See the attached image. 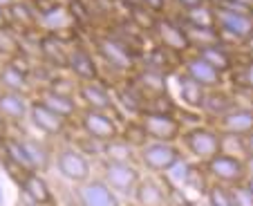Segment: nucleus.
I'll use <instances>...</instances> for the list:
<instances>
[{
    "label": "nucleus",
    "mask_w": 253,
    "mask_h": 206,
    "mask_svg": "<svg viewBox=\"0 0 253 206\" xmlns=\"http://www.w3.org/2000/svg\"><path fill=\"white\" fill-rule=\"evenodd\" d=\"M92 49H94L96 58L112 67L119 74H134L139 70V61H141L143 52L128 41L119 39L117 34H92Z\"/></svg>",
    "instance_id": "f257e3e1"
},
{
    "label": "nucleus",
    "mask_w": 253,
    "mask_h": 206,
    "mask_svg": "<svg viewBox=\"0 0 253 206\" xmlns=\"http://www.w3.org/2000/svg\"><path fill=\"white\" fill-rule=\"evenodd\" d=\"M179 144L184 153H188L195 162L206 164L217 153H222V132H217L211 124L191 125V128H184Z\"/></svg>",
    "instance_id": "f03ea898"
},
{
    "label": "nucleus",
    "mask_w": 253,
    "mask_h": 206,
    "mask_svg": "<svg viewBox=\"0 0 253 206\" xmlns=\"http://www.w3.org/2000/svg\"><path fill=\"white\" fill-rule=\"evenodd\" d=\"M184 162V150L179 144L166 141H148L137 150V164L146 168L150 175H166Z\"/></svg>",
    "instance_id": "7ed1b4c3"
},
{
    "label": "nucleus",
    "mask_w": 253,
    "mask_h": 206,
    "mask_svg": "<svg viewBox=\"0 0 253 206\" xmlns=\"http://www.w3.org/2000/svg\"><path fill=\"white\" fill-rule=\"evenodd\" d=\"M150 34H153L155 43L162 45L164 49L172 52L179 58L193 52V45H191V41H188V34H186V29H184L179 16H172V14L157 16Z\"/></svg>",
    "instance_id": "20e7f679"
},
{
    "label": "nucleus",
    "mask_w": 253,
    "mask_h": 206,
    "mask_svg": "<svg viewBox=\"0 0 253 206\" xmlns=\"http://www.w3.org/2000/svg\"><path fill=\"white\" fill-rule=\"evenodd\" d=\"M213 25L220 32L222 41H251L253 39V16L251 11L231 9L224 5H213Z\"/></svg>",
    "instance_id": "39448f33"
},
{
    "label": "nucleus",
    "mask_w": 253,
    "mask_h": 206,
    "mask_svg": "<svg viewBox=\"0 0 253 206\" xmlns=\"http://www.w3.org/2000/svg\"><path fill=\"white\" fill-rule=\"evenodd\" d=\"M141 166L137 162H115V159H103V182L117 193L132 200L134 188L141 182Z\"/></svg>",
    "instance_id": "423d86ee"
},
{
    "label": "nucleus",
    "mask_w": 253,
    "mask_h": 206,
    "mask_svg": "<svg viewBox=\"0 0 253 206\" xmlns=\"http://www.w3.org/2000/svg\"><path fill=\"white\" fill-rule=\"evenodd\" d=\"M139 124L143 125L150 141H166V144H177L184 132V124L175 112H155L146 110L137 117Z\"/></svg>",
    "instance_id": "0eeeda50"
},
{
    "label": "nucleus",
    "mask_w": 253,
    "mask_h": 206,
    "mask_svg": "<svg viewBox=\"0 0 253 206\" xmlns=\"http://www.w3.org/2000/svg\"><path fill=\"white\" fill-rule=\"evenodd\" d=\"M54 164H56V170L63 179H67L70 184H83L87 179H92V162L87 155H83L81 150L74 144L61 146V148L54 153Z\"/></svg>",
    "instance_id": "6e6552de"
},
{
    "label": "nucleus",
    "mask_w": 253,
    "mask_h": 206,
    "mask_svg": "<svg viewBox=\"0 0 253 206\" xmlns=\"http://www.w3.org/2000/svg\"><path fill=\"white\" fill-rule=\"evenodd\" d=\"M211 182H220L224 186H240L247 182V166L244 157L229 153H217L213 159L202 164Z\"/></svg>",
    "instance_id": "1a4fd4ad"
},
{
    "label": "nucleus",
    "mask_w": 253,
    "mask_h": 206,
    "mask_svg": "<svg viewBox=\"0 0 253 206\" xmlns=\"http://www.w3.org/2000/svg\"><path fill=\"white\" fill-rule=\"evenodd\" d=\"M77 121H79V128L83 130V134H87L94 141H101V144H110V141L121 137V125L112 112L81 108Z\"/></svg>",
    "instance_id": "9d476101"
},
{
    "label": "nucleus",
    "mask_w": 253,
    "mask_h": 206,
    "mask_svg": "<svg viewBox=\"0 0 253 206\" xmlns=\"http://www.w3.org/2000/svg\"><path fill=\"white\" fill-rule=\"evenodd\" d=\"M72 43L65 36L56 34H39L36 36V56L41 65L49 67L52 72H67V58H70Z\"/></svg>",
    "instance_id": "9b49d317"
},
{
    "label": "nucleus",
    "mask_w": 253,
    "mask_h": 206,
    "mask_svg": "<svg viewBox=\"0 0 253 206\" xmlns=\"http://www.w3.org/2000/svg\"><path fill=\"white\" fill-rule=\"evenodd\" d=\"M67 72L72 74V79L77 83L101 81V63L96 58L94 49L72 41L70 58H67Z\"/></svg>",
    "instance_id": "f8f14e48"
},
{
    "label": "nucleus",
    "mask_w": 253,
    "mask_h": 206,
    "mask_svg": "<svg viewBox=\"0 0 253 206\" xmlns=\"http://www.w3.org/2000/svg\"><path fill=\"white\" fill-rule=\"evenodd\" d=\"M179 72L186 74L191 81H195L197 85H202L204 90H217V87H224V77L220 70H215L211 63H206L200 54L191 52L186 56H182L179 61Z\"/></svg>",
    "instance_id": "ddd939ff"
},
{
    "label": "nucleus",
    "mask_w": 253,
    "mask_h": 206,
    "mask_svg": "<svg viewBox=\"0 0 253 206\" xmlns=\"http://www.w3.org/2000/svg\"><path fill=\"white\" fill-rule=\"evenodd\" d=\"M32 72L34 65L29 63L27 54L14 58V61H5L0 67V90L29 94L32 92Z\"/></svg>",
    "instance_id": "4468645a"
},
{
    "label": "nucleus",
    "mask_w": 253,
    "mask_h": 206,
    "mask_svg": "<svg viewBox=\"0 0 253 206\" xmlns=\"http://www.w3.org/2000/svg\"><path fill=\"white\" fill-rule=\"evenodd\" d=\"M172 188L159 179V175H143L134 188L132 202L137 206H172Z\"/></svg>",
    "instance_id": "2eb2a0df"
},
{
    "label": "nucleus",
    "mask_w": 253,
    "mask_h": 206,
    "mask_svg": "<svg viewBox=\"0 0 253 206\" xmlns=\"http://www.w3.org/2000/svg\"><path fill=\"white\" fill-rule=\"evenodd\" d=\"M79 206H121V200L101 177H92L74 186Z\"/></svg>",
    "instance_id": "dca6fc26"
},
{
    "label": "nucleus",
    "mask_w": 253,
    "mask_h": 206,
    "mask_svg": "<svg viewBox=\"0 0 253 206\" xmlns=\"http://www.w3.org/2000/svg\"><path fill=\"white\" fill-rule=\"evenodd\" d=\"M77 101H79V106L85 108V110H101V112H112V115H115V110H117L115 96H112V92L101 81L79 83Z\"/></svg>",
    "instance_id": "f3484780"
},
{
    "label": "nucleus",
    "mask_w": 253,
    "mask_h": 206,
    "mask_svg": "<svg viewBox=\"0 0 253 206\" xmlns=\"http://www.w3.org/2000/svg\"><path fill=\"white\" fill-rule=\"evenodd\" d=\"M34 99L41 101L43 106H47L49 110H54L56 115H61L63 119L72 121L79 119V112H81V106L74 94H67V92H58L49 85H41L39 90L34 92Z\"/></svg>",
    "instance_id": "a211bd4d"
},
{
    "label": "nucleus",
    "mask_w": 253,
    "mask_h": 206,
    "mask_svg": "<svg viewBox=\"0 0 253 206\" xmlns=\"http://www.w3.org/2000/svg\"><path fill=\"white\" fill-rule=\"evenodd\" d=\"M27 121L34 125V130H39L45 137H61V134H65L67 125H70L67 119H63L61 115H56L54 110H49L47 106H43V103L36 99H32Z\"/></svg>",
    "instance_id": "6ab92c4d"
},
{
    "label": "nucleus",
    "mask_w": 253,
    "mask_h": 206,
    "mask_svg": "<svg viewBox=\"0 0 253 206\" xmlns=\"http://www.w3.org/2000/svg\"><path fill=\"white\" fill-rule=\"evenodd\" d=\"M217 132L222 134H238V137H247L253 132V108L251 106H242L233 108L231 112H226L224 117L211 121Z\"/></svg>",
    "instance_id": "aec40b11"
},
{
    "label": "nucleus",
    "mask_w": 253,
    "mask_h": 206,
    "mask_svg": "<svg viewBox=\"0 0 253 206\" xmlns=\"http://www.w3.org/2000/svg\"><path fill=\"white\" fill-rule=\"evenodd\" d=\"M29 106H32L29 94L0 90V117L7 121V125L25 124L29 119Z\"/></svg>",
    "instance_id": "412c9836"
},
{
    "label": "nucleus",
    "mask_w": 253,
    "mask_h": 206,
    "mask_svg": "<svg viewBox=\"0 0 253 206\" xmlns=\"http://www.w3.org/2000/svg\"><path fill=\"white\" fill-rule=\"evenodd\" d=\"M7 16H9V25L23 39L39 34V11L29 0H16L7 9Z\"/></svg>",
    "instance_id": "4be33fe9"
},
{
    "label": "nucleus",
    "mask_w": 253,
    "mask_h": 206,
    "mask_svg": "<svg viewBox=\"0 0 253 206\" xmlns=\"http://www.w3.org/2000/svg\"><path fill=\"white\" fill-rule=\"evenodd\" d=\"M240 106L238 96L233 94L226 87H217V90H209L204 99V108H202V115H206L211 121L224 117L226 112H231L233 108Z\"/></svg>",
    "instance_id": "5701e85b"
},
{
    "label": "nucleus",
    "mask_w": 253,
    "mask_h": 206,
    "mask_svg": "<svg viewBox=\"0 0 253 206\" xmlns=\"http://www.w3.org/2000/svg\"><path fill=\"white\" fill-rule=\"evenodd\" d=\"M20 188H23V193L36 206H52L54 204L52 188H49V184L43 179V175H39L36 170L20 175Z\"/></svg>",
    "instance_id": "b1692460"
},
{
    "label": "nucleus",
    "mask_w": 253,
    "mask_h": 206,
    "mask_svg": "<svg viewBox=\"0 0 253 206\" xmlns=\"http://www.w3.org/2000/svg\"><path fill=\"white\" fill-rule=\"evenodd\" d=\"M206 92H209V90H204L202 85H197L195 81H191L186 74H182L179 70H177V99L182 101L184 108L202 112V108H204V99H206Z\"/></svg>",
    "instance_id": "393cba45"
},
{
    "label": "nucleus",
    "mask_w": 253,
    "mask_h": 206,
    "mask_svg": "<svg viewBox=\"0 0 253 206\" xmlns=\"http://www.w3.org/2000/svg\"><path fill=\"white\" fill-rule=\"evenodd\" d=\"M195 54H200L206 63L215 67V70H220L222 74H229L235 70V54L229 49V45L222 41V43H215V45H206V47H200L195 49Z\"/></svg>",
    "instance_id": "a878e982"
},
{
    "label": "nucleus",
    "mask_w": 253,
    "mask_h": 206,
    "mask_svg": "<svg viewBox=\"0 0 253 206\" xmlns=\"http://www.w3.org/2000/svg\"><path fill=\"white\" fill-rule=\"evenodd\" d=\"M25 54V39L11 25L0 27V61H14Z\"/></svg>",
    "instance_id": "bb28decb"
},
{
    "label": "nucleus",
    "mask_w": 253,
    "mask_h": 206,
    "mask_svg": "<svg viewBox=\"0 0 253 206\" xmlns=\"http://www.w3.org/2000/svg\"><path fill=\"white\" fill-rule=\"evenodd\" d=\"M103 157L115 159V162H137V150L119 137V139L103 146Z\"/></svg>",
    "instance_id": "cd10ccee"
},
{
    "label": "nucleus",
    "mask_w": 253,
    "mask_h": 206,
    "mask_svg": "<svg viewBox=\"0 0 253 206\" xmlns=\"http://www.w3.org/2000/svg\"><path fill=\"white\" fill-rule=\"evenodd\" d=\"M23 141H25V148H27L29 159H32V168L36 170V173L45 170V168L49 166V159H52V153H49V150L45 148V146L41 144L39 139H23Z\"/></svg>",
    "instance_id": "c85d7f7f"
},
{
    "label": "nucleus",
    "mask_w": 253,
    "mask_h": 206,
    "mask_svg": "<svg viewBox=\"0 0 253 206\" xmlns=\"http://www.w3.org/2000/svg\"><path fill=\"white\" fill-rule=\"evenodd\" d=\"M121 139L128 141V144L132 146L134 150L143 148V146L150 141L148 134H146V130H143V125L139 124V119L128 121V125H126V128H121Z\"/></svg>",
    "instance_id": "c756f323"
},
{
    "label": "nucleus",
    "mask_w": 253,
    "mask_h": 206,
    "mask_svg": "<svg viewBox=\"0 0 253 206\" xmlns=\"http://www.w3.org/2000/svg\"><path fill=\"white\" fill-rule=\"evenodd\" d=\"M204 197L209 206H233L231 204V186H224L220 182H209Z\"/></svg>",
    "instance_id": "7c9ffc66"
},
{
    "label": "nucleus",
    "mask_w": 253,
    "mask_h": 206,
    "mask_svg": "<svg viewBox=\"0 0 253 206\" xmlns=\"http://www.w3.org/2000/svg\"><path fill=\"white\" fill-rule=\"evenodd\" d=\"M231 204L233 206H253V193L244 184L231 186Z\"/></svg>",
    "instance_id": "2f4dec72"
},
{
    "label": "nucleus",
    "mask_w": 253,
    "mask_h": 206,
    "mask_svg": "<svg viewBox=\"0 0 253 206\" xmlns=\"http://www.w3.org/2000/svg\"><path fill=\"white\" fill-rule=\"evenodd\" d=\"M139 5L143 7L146 11H150L153 16H164L168 14V5H170V0H137Z\"/></svg>",
    "instance_id": "473e14b6"
},
{
    "label": "nucleus",
    "mask_w": 253,
    "mask_h": 206,
    "mask_svg": "<svg viewBox=\"0 0 253 206\" xmlns=\"http://www.w3.org/2000/svg\"><path fill=\"white\" fill-rule=\"evenodd\" d=\"M170 5H175L182 14H188V11H195L200 7L209 5V0H170Z\"/></svg>",
    "instance_id": "72a5a7b5"
},
{
    "label": "nucleus",
    "mask_w": 253,
    "mask_h": 206,
    "mask_svg": "<svg viewBox=\"0 0 253 206\" xmlns=\"http://www.w3.org/2000/svg\"><path fill=\"white\" fill-rule=\"evenodd\" d=\"M242 85H247L253 90V61H249L242 70Z\"/></svg>",
    "instance_id": "f704fd0d"
},
{
    "label": "nucleus",
    "mask_w": 253,
    "mask_h": 206,
    "mask_svg": "<svg viewBox=\"0 0 253 206\" xmlns=\"http://www.w3.org/2000/svg\"><path fill=\"white\" fill-rule=\"evenodd\" d=\"M244 166H247V179L253 177V155H247V157H244Z\"/></svg>",
    "instance_id": "c9c22d12"
},
{
    "label": "nucleus",
    "mask_w": 253,
    "mask_h": 206,
    "mask_svg": "<svg viewBox=\"0 0 253 206\" xmlns=\"http://www.w3.org/2000/svg\"><path fill=\"white\" fill-rule=\"evenodd\" d=\"M244 144H247V155H253V132L244 137Z\"/></svg>",
    "instance_id": "e433bc0d"
},
{
    "label": "nucleus",
    "mask_w": 253,
    "mask_h": 206,
    "mask_svg": "<svg viewBox=\"0 0 253 206\" xmlns=\"http://www.w3.org/2000/svg\"><path fill=\"white\" fill-rule=\"evenodd\" d=\"M2 25H9V16H7L5 7H0V27H2Z\"/></svg>",
    "instance_id": "4c0bfd02"
},
{
    "label": "nucleus",
    "mask_w": 253,
    "mask_h": 206,
    "mask_svg": "<svg viewBox=\"0 0 253 206\" xmlns=\"http://www.w3.org/2000/svg\"><path fill=\"white\" fill-rule=\"evenodd\" d=\"M16 0H0V7H5V9H9L11 5H14Z\"/></svg>",
    "instance_id": "58836bf2"
},
{
    "label": "nucleus",
    "mask_w": 253,
    "mask_h": 206,
    "mask_svg": "<svg viewBox=\"0 0 253 206\" xmlns=\"http://www.w3.org/2000/svg\"><path fill=\"white\" fill-rule=\"evenodd\" d=\"M0 132H2V134H7V121L2 119V117H0Z\"/></svg>",
    "instance_id": "ea45409f"
},
{
    "label": "nucleus",
    "mask_w": 253,
    "mask_h": 206,
    "mask_svg": "<svg viewBox=\"0 0 253 206\" xmlns=\"http://www.w3.org/2000/svg\"><path fill=\"white\" fill-rule=\"evenodd\" d=\"M244 186H247V188H249V191H251V193H253V177H249V179H247V182H244Z\"/></svg>",
    "instance_id": "a19ab883"
},
{
    "label": "nucleus",
    "mask_w": 253,
    "mask_h": 206,
    "mask_svg": "<svg viewBox=\"0 0 253 206\" xmlns=\"http://www.w3.org/2000/svg\"><path fill=\"white\" fill-rule=\"evenodd\" d=\"M5 137H7V134L0 132V148H2V144H5Z\"/></svg>",
    "instance_id": "79ce46f5"
},
{
    "label": "nucleus",
    "mask_w": 253,
    "mask_h": 206,
    "mask_svg": "<svg viewBox=\"0 0 253 206\" xmlns=\"http://www.w3.org/2000/svg\"><path fill=\"white\" fill-rule=\"evenodd\" d=\"M128 206H137V204H134V202H132V204H128Z\"/></svg>",
    "instance_id": "37998d69"
},
{
    "label": "nucleus",
    "mask_w": 253,
    "mask_h": 206,
    "mask_svg": "<svg viewBox=\"0 0 253 206\" xmlns=\"http://www.w3.org/2000/svg\"><path fill=\"white\" fill-rule=\"evenodd\" d=\"M0 67H2V61H0Z\"/></svg>",
    "instance_id": "c03bdc74"
}]
</instances>
